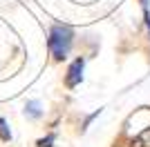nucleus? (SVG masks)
Returning a JSON list of instances; mask_svg holds the SVG:
<instances>
[{
    "label": "nucleus",
    "mask_w": 150,
    "mask_h": 147,
    "mask_svg": "<svg viewBox=\"0 0 150 147\" xmlns=\"http://www.w3.org/2000/svg\"><path fill=\"white\" fill-rule=\"evenodd\" d=\"M72 38H74V34H72V29H69L67 24H54V27H52L47 45H50V51L56 60H63V58L69 54Z\"/></svg>",
    "instance_id": "obj_1"
},
{
    "label": "nucleus",
    "mask_w": 150,
    "mask_h": 147,
    "mask_svg": "<svg viewBox=\"0 0 150 147\" xmlns=\"http://www.w3.org/2000/svg\"><path fill=\"white\" fill-rule=\"evenodd\" d=\"M83 67H85V60L83 58H76L67 69V87H76L83 80Z\"/></svg>",
    "instance_id": "obj_2"
},
{
    "label": "nucleus",
    "mask_w": 150,
    "mask_h": 147,
    "mask_svg": "<svg viewBox=\"0 0 150 147\" xmlns=\"http://www.w3.org/2000/svg\"><path fill=\"white\" fill-rule=\"evenodd\" d=\"M25 114L29 118H38L40 116V103H38V100H29V103L25 105Z\"/></svg>",
    "instance_id": "obj_3"
},
{
    "label": "nucleus",
    "mask_w": 150,
    "mask_h": 147,
    "mask_svg": "<svg viewBox=\"0 0 150 147\" xmlns=\"http://www.w3.org/2000/svg\"><path fill=\"white\" fill-rule=\"evenodd\" d=\"M0 138H2V141H9V138H11V132L7 127V120H2V118H0Z\"/></svg>",
    "instance_id": "obj_4"
},
{
    "label": "nucleus",
    "mask_w": 150,
    "mask_h": 147,
    "mask_svg": "<svg viewBox=\"0 0 150 147\" xmlns=\"http://www.w3.org/2000/svg\"><path fill=\"white\" fill-rule=\"evenodd\" d=\"M52 143H54V134L43 138V141H38V147H52Z\"/></svg>",
    "instance_id": "obj_5"
},
{
    "label": "nucleus",
    "mask_w": 150,
    "mask_h": 147,
    "mask_svg": "<svg viewBox=\"0 0 150 147\" xmlns=\"http://www.w3.org/2000/svg\"><path fill=\"white\" fill-rule=\"evenodd\" d=\"M141 143H144V145H146V147H150V127H148V129H146L144 134H141Z\"/></svg>",
    "instance_id": "obj_6"
},
{
    "label": "nucleus",
    "mask_w": 150,
    "mask_h": 147,
    "mask_svg": "<svg viewBox=\"0 0 150 147\" xmlns=\"http://www.w3.org/2000/svg\"><path fill=\"white\" fill-rule=\"evenodd\" d=\"M144 2H146V0H144Z\"/></svg>",
    "instance_id": "obj_7"
}]
</instances>
